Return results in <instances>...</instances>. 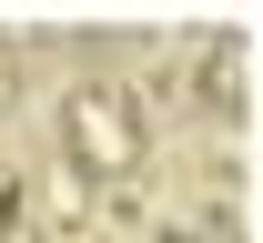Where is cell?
Returning a JSON list of instances; mask_svg holds the SVG:
<instances>
[{
  "label": "cell",
  "mask_w": 263,
  "mask_h": 243,
  "mask_svg": "<svg viewBox=\"0 0 263 243\" xmlns=\"http://www.w3.org/2000/svg\"><path fill=\"white\" fill-rule=\"evenodd\" d=\"M142 152H152V132H142V102H132L122 81H81L61 102V162L81 182H132Z\"/></svg>",
  "instance_id": "6da1fadb"
}]
</instances>
